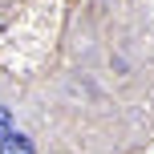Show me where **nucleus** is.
Segmentation results:
<instances>
[{
	"label": "nucleus",
	"instance_id": "2",
	"mask_svg": "<svg viewBox=\"0 0 154 154\" xmlns=\"http://www.w3.org/2000/svg\"><path fill=\"white\" fill-rule=\"evenodd\" d=\"M8 134H12V114H8V109L0 106V142H4Z\"/></svg>",
	"mask_w": 154,
	"mask_h": 154
},
{
	"label": "nucleus",
	"instance_id": "1",
	"mask_svg": "<svg viewBox=\"0 0 154 154\" xmlns=\"http://www.w3.org/2000/svg\"><path fill=\"white\" fill-rule=\"evenodd\" d=\"M0 154H32V142L24 138V134H8V138L0 142Z\"/></svg>",
	"mask_w": 154,
	"mask_h": 154
}]
</instances>
